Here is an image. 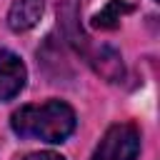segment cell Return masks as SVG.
Masks as SVG:
<instances>
[{"label": "cell", "mask_w": 160, "mask_h": 160, "mask_svg": "<svg viewBox=\"0 0 160 160\" xmlns=\"http://www.w3.org/2000/svg\"><path fill=\"white\" fill-rule=\"evenodd\" d=\"M78 120L75 110L62 100H45L40 105H22L12 112L10 128L20 138L42 140V142H62L72 135Z\"/></svg>", "instance_id": "6da1fadb"}, {"label": "cell", "mask_w": 160, "mask_h": 160, "mask_svg": "<svg viewBox=\"0 0 160 160\" xmlns=\"http://www.w3.org/2000/svg\"><path fill=\"white\" fill-rule=\"evenodd\" d=\"M140 152V132L132 122H115L100 138L90 160H135Z\"/></svg>", "instance_id": "7a4b0ae2"}, {"label": "cell", "mask_w": 160, "mask_h": 160, "mask_svg": "<svg viewBox=\"0 0 160 160\" xmlns=\"http://www.w3.org/2000/svg\"><path fill=\"white\" fill-rule=\"evenodd\" d=\"M28 70L25 62L12 50H0V100L8 102L25 88Z\"/></svg>", "instance_id": "3957f363"}, {"label": "cell", "mask_w": 160, "mask_h": 160, "mask_svg": "<svg viewBox=\"0 0 160 160\" xmlns=\"http://www.w3.org/2000/svg\"><path fill=\"white\" fill-rule=\"evenodd\" d=\"M42 10H45L42 0H12L8 10V28L12 32H28L40 22Z\"/></svg>", "instance_id": "277c9868"}, {"label": "cell", "mask_w": 160, "mask_h": 160, "mask_svg": "<svg viewBox=\"0 0 160 160\" xmlns=\"http://www.w3.org/2000/svg\"><path fill=\"white\" fill-rule=\"evenodd\" d=\"M90 62H92V68L102 75V78H108L110 82H115V80H120L122 78V58H120V52H115L112 48H100V50H95L92 55H90Z\"/></svg>", "instance_id": "5b68a950"}, {"label": "cell", "mask_w": 160, "mask_h": 160, "mask_svg": "<svg viewBox=\"0 0 160 160\" xmlns=\"http://www.w3.org/2000/svg\"><path fill=\"white\" fill-rule=\"evenodd\" d=\"M132 12V5L128 0H110L105 8H100L95 15H92V25L100 28V30H115L122 20V15Z\"/></svg>", "instance_id": "8992f818"}, {"label": "cell", "mask_w": 160, "mask_h": 160, "mask_svg": "<svg viewBox=\"0 0 160 160\" xmlns=\"http://www.w3.org/2000/svg\"><path fill=\"white\" fill-rule=\"evenodd\" d=\"M22 160H65V158L52 152V150H40V152H28Z\"/></svg>", "instance_id": "52a82bcc"}]
</instances>
